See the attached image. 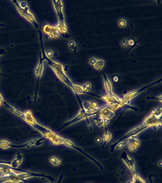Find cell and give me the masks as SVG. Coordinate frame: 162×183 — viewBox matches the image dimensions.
<instances>
[{"instance_id":"cell-10","label":"cell","mask_w":162,"mask_h":183,"mask_svg":"<svg viewBox=\"0 0 162 183\" xmlns=\"http://www.w3.org/2000/svg\"><path fill=\"white\" fill-rule=\"evenodd\" d=\"M111 137L112 135L111 134L106 132V133L105 134V136L103 137V138H104V144H103V146L102 147L105 146L106 143H107V142L110 140V139L111 138Z\"/></svg>"},{"instance_id":"cell-5","label":"cell","mask_w":162,"mask_h":183,"mask_svg":"<svg viewBox=\"0 0 162 183\" xmlns=\"http://www.w3.org/2000/svg\"><path fill=\"white\" fill-rule=\"evenodd\" d=\"M40 62L39 64L38 65L37 67V68H36V69H35V74H36V76H37V90H36V94H37V89H38V83L40 79V78L41 77V76H42V74H43V59L41 57V54H40ZM36 95H35V99L36 98Z\"/></svg>"},{"instance_id":"cell-18","label":"cell","mask_w":162,"mask_h":183,"mask_svg":"<svg viewBox=\"0 0 162 183\" xmlns=\"http://www.w3.org/2000/svg\"><path fill=\"white\" fill-rule=\"evenodd\" d=\"M3 99L2 98V96L0 94V106H1V104L3 103Z\"/></svg>"},{"instance_id":"cell-16","label":"cell","mask_w":162,"mask_h":183,"mask_svg":"<svg viewBox=\"0 0 162 183\" xmlns=\"http://www.w3.org/2000/svg\"><path fill=\"white\" fill-rule=\"evenodd\" d=\"M96 60L95 58H92L90 59L89 61V63L91 64V65H95V64L96 63Z\"/></svg>"},{"instance_id":"cell-17","label":"cell","mask_w":162,"mask_h":183,"mask_svg":"<svg viewBox=\"0 0 162 183\" xmlns=\"http://www.w3.org/2000/svg\"><path fill=\"white\" fill-rule=\"evenodd\" d=\"M0 164H6V165H11V162H6V161H0Z\"/></svg>"},{"instance_id":"cell-13","label":"cell","mask_w":162,"mask_h":183,"mask_svg":"<svg viewBox=\"0 0 162 183\" xmlns=\"http://www.w3.org/2000/svg\"><path fill=\"white\" fill-rule=\"evenodd\" d=\"M119 26L121 27H124L126 26V22L125 20L122 19L120 20L119 23Z\"/></svg>"},{"instance_id":"cell-6","label":"cell","mask_w":162,"mask_h":183,"mask_svg":"<svg viewBox=\"0 0 162 183\" xmlns=\"http://www.w3.org/2000/svg\"><path fill=\"white\" fill-rule=\"evenodd\" d=\"M129 150L131 152H135L136 151V148L138 146H139L140 144V142L136 138H131L129 140Z\"/></svg>"},{"instance_id":"cell-4","label":"cell","mask_w":162,"mask_h":183,"mask_svg":"<svg viewBox=\"0 0 162 183\" xmlns=\"http://www.w3.org/2000/svg\"><path fill=\"white\" fill-rule=\"evenodd\" d=\"M120 158L123 160L127 167L132 172L133 175L136 174L135 173V163L134 161L132 159L130 158L126 152H123L120 156Z\"/></svg>"},{"instance_id":"cell-8","label":"cell","mask_w":162,"mask_h":183,"mask_svg":"<svg viewBox=\"0 0 162 183\" xmlns=\"http://www.w3.org/2000/svg\"><path fill=\"white\" fill-rule=\"evenodd\" d=\"M129 183H145V182L136 173L134 175L132 181Z\"/></svg>"},{"instance_id":"cell-7","label":"cell","mask_w":162,"mask_h":183,"mask_svg":"<svg viewBox=\"0 0 162 183\" xmlns=\"http://www.w3.org/2000/svg\"><path fill=\"white\" fill-rule=\"evenodd\" d=\"M23 160V156L21 154L18 153L16 158L11 162V166L14 168H16L21 164Z\"/></svg>"},{"instance_id":"cell-9","label":"cell","mask_w":162,"mask_h":183,"mask_svg":"<svg viewBox=\"0 0 162 183\" xmlns=\"http://www.w3.org/2000/svg\"><path fill=\"white\" fill-rule=\"evenodd\" d=\"M104 61H102V60H99V61H96V63L95 64V68L96 69H101L102 67L104 66Z\"/></svg>"},{"instance_id":"cell-3","label":"cell","mask_w":162,"mask_h":183,"mask_svg":"<svg viewBox=\"0 0 162 183\" xmlns=\"http://www.w3.org/2000/svg\"><path fill=\"white\" fill-rule=\"evenodd\" d=\"M13 2H14V4H15V6L17 7V10L19 13L20 14L21 16L24 17L27 20L30 21L32 24H33L36 28H38V24L36 21L35 17H34L33 14L29 12V9L28 7H27L24 9H22L20 6L18 2L13 1Z\"/></svg>"},{"instance_id":"cell-1","label":"cell","mask_w":162,"mask_h":183,"mask_svg":"<svg viewBox=\"0 0 162 183\" xmlns=\"http://www.w3.org/2000/svg\"><path fill=\"white\" fill-rule=\"evenodd\" d=\"M3 104L6 106L7 107L16 115L19 116L25 121L29 125L33 127L35 129L38 130L40 132L43 136L46 139H48L50 140V144L51 145H58L59 143V138L60 136H58L56 134L51 131L50 129H48L47 128L44 127L39 123L36 122L35 118L33 117L32 112L29 110L26 111L24 113H22L20 110L15 108L14 107L4 102Z\"/></svg>"},{"instance_id":"cell-2","label":"cell","mask_w":162,"mask_h":183,"mask_svg":"<svg viewBox=\"0 0 162 183\" xmlns=\"http://www.w3.org/2000/svg\"><path fill=\"white\" fill-rule=\"evenodd\" d=\"M44 140H46V138L43 136L41 138L39 139L34 140L29 142L28 143L20 145H13L6 141H0V147L2 149H8L10 147L13 148H26V147H31L34 145L36 146H40L43 144V141Z\"/></svg>"},{"instance_id":"cell-11","label":"cell","mask_w":162,"mask_h":183,"mask_svg":"<svg viewBox=\"0 0 162 183\" xmlns=\"http://www.w3.org/2000/svg\"><path fill=\"white\" fill-rule=\"evenodd\" d=\"M53 158V160H54H54H53L51 158L50 159V161L51 163H52V164H53V165H59V164L61 163V161H61V159H57L56 158Z\"/></svg>"},{"instance_id":"cell-12","label":"cell","mask_w":162,"mask_h":183,"mask_svg":"<svg viewBox=\"0 0 162 183\" xmlns=\"http://www.w3.org/2000/svg\"><path fill=\"white\" fill-rule=\"evenodd\" d=\"M127 142H120L119 143L118 145H117V146H115L116 149H121V148H123L124 146L127 145Z\"/></svg>"},{"instance_id":"cell-15","label":"cell","mask_w":162,"mask_h":183,"mask_svg":"<svg viewBox=\"0 0 162 183\" xmlns=\"http://www.w3.org/2000/svg\"><path fill=\"white\" fill-rule=\"evenodd\" d=\"M53 53L51 50H49L46 52V56L47 57L51 58L53 56Z\"/></svg>"},{"instance_id":"cell-14","label":"cell","mask_w":162,"mask_h":183,"mask_svg":"<svg viewBox=\"0 0 162 183\" xmlns=\"http://www.w3.org/2000/svg\"><path fill=\"white\" fill-rule=\"evenodd\" d=\"M19 4L20 6L22 9L25 8L27 7V3L26 2H21L20 3H19Z\"/></svg>"}]
</instances>
